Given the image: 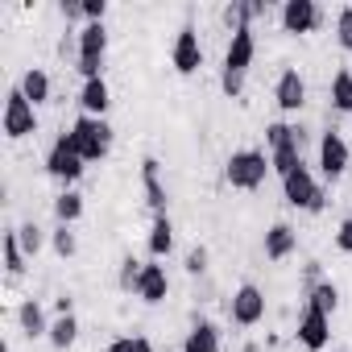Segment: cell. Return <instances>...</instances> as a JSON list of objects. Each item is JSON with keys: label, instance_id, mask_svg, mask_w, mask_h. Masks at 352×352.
Masks as SVG:
<instances>
[{"label": "cell", "instance_id": "obj_37", "mask_svg": "<svg viewBox=\"0 0 352 352\" xmlns=\"http://www.w3.org/2000/svg\"><path fill=\"white\" fill-rule=\"evenodd\" d=\"M63 17L67 21H79L83 17V0H63Z\"/></svg>", "mask_w": 352, "mask_h": 352}, {"label": "cell", "instance_id": "obj_10", "mask_svg": "<svg viewBox=\"0 0 352 352\" xmlns=\"http://www.w3.org/2000/svg\"><path fill=\"white\" fill-rule=\"evenodd\" d=\"M170 63L179 75H195L204 67V46H199V34L195 25H183L179 34H174V46H170Z\"/></svg>", "mask_w": 352, "mask_h": 352}, {"label": "cell", "instance_id": "obj_28", "mask_svg": "<svg viewBox=\"0 0 352 352\" xmlns=\"http://www.w3.org/2000/svg\"><path fill=\"white\" fill-rule=\"evenodd\" d=\"M54 220H58V224H79V220H83V195H79L75 187L54 199Z\"/></svg>", "mask_w": 352, "mask_h": 352}, {"label": "cell", "instance_id": "obj_40", "mask_svg": "<svg viewBox=\"0 0 352 352\" xmlns=\"http://www.w3.org/2000/svg\"><path fill=\"white\" fill-rule=\"evenodd\" d=\"M340 352H348V348H340Z\"/></svg>", "mask_w": 352, "mask_h": 352}, {"label": "cell", "instance_id": "obj_22", "mask_svg": "<svg viewBox=\"0 0 352 352\" xmlns=\"http://www.w3.org/2000/svg\"><path fill=\"white\" fill-rule=\"evenodd\" d=\"M302 307H311V311H319V315H336V307H340V290H336V282H327V278H319L311 290H307V302Z\"/></svg>", "mask_w": 352, "mask_h": 352}, {"label": "cell", "instance_id": "obj_15", "mask_svg": "<svg viewBox=\"0 0 352 352\" xmlns=\"http://www.w3.org/2000/svg\"><path fill=\"white\" fill-rule=\"evenodd\" d=\"M274 100H278V108H282V112H298V108L307 104V83H302V75H298L294 67H286V71L278 75Z\"/></svg>", "mask_w": 352, "mask_h": 352}, {"label": "cell", "instance_id": "obj_9", "mask_svg": "<svg viewBox=\"0 0 352 352\" xmlns=\"http://www.w3.org/2000/svg\"><path fill=\"white\" fill-rule=\"evenodd\" d=\"M228 311H232V323L236 327H257L265 319V294H261V286L257 282H241Z\"/></svg>", "mask_w": 352, "mask_h": 352}, {"label": "cell", "instance_id": "obj_25", "mask_svg": "<svg viewBox=\"0 0 352 352\" xmlns=\"http://www.w3.org/2000/svg\"><path fill=\"white\" fill-rule=\"evenodd\" d=\"M46 340H50V348L67 352V348L79 340V319H75V315H54V319H50V336H46Z\"/></svg>", "mask_w": 352, "mask_h": 352}, {"label": "cell", "instance_id": "obj_6", "mask_svg": "<svg viewBox=\"0 0 352 352\" xmlns=\"http://www.w3.org/2000/svg\"><path fill=\"white\" fill-rule=\"evenodd\" d=\"M270 170H274V166H270V157H265L261 149H236V153L228 157V166H224V179H228L236 191H257V187L265 183Z\"/></svg>", "mask_w": 352, "mask_h": 352}, {"label": "cell", "instance_id": "obj_1", "mask_svg": "<svg viewBox=\"0 0 352 352\" xmlns=\"http://www.w3.org/2000/svg\"><path fill=\"white\" fill-rule=\"evenodd\" d=\"M265 141H270V166L278 179H286L290 170L302 166V149H307V129L302 124H286V120H274L265 129Z\"/></svg>", "mask_w": 352, "mask_h": 352}, {"label": "cell", "instance_id": "obj_20", "mask_svg": "<svg viewBox=\"0 0 352 352\" xmlns=\"http://www.w3.org/2000/svg\"><path fill=\"white\" fill-rule=\"evenodd\" d=\"M17 327H21L30 340L50 336V319H46V311H42V302H38V298H25V302L17 307Z\"/></svg>", "mask_w": 352, "mask_h": 352}, {"label": "cell", "instance_id": "obj_5", "mask_svg": "<svg viewBox=\"0 0 352 352\" xmlns=\"http://www.w3.org/2000/svg\"><path fill=\"white\" fill-rule=\"evenodd\" d=\"M83 170H87V162L75 153L71 133H58L54 145H50V153H46V174H50L54 183H63V191H71V187L83 179Z\"/></svg>", "mask_w": 352, "mask_h": 352}, {"label": "cell", "instance_id": "obj_12", "mask_svg": "<svg viewBox=\"0 0 352 352\" xmlns=\"http://www.w3.org/2000/svg\"><path fill=\"white\" fill-rule=\"evenodd\" d=\"M348 141L336 133V129H327L323 137H319V170H323V179H344V170H348Z\"/></svg>", "mask_w": 352, "mask_h": 352}, {"label": "cell", "instance_id": "obj_34", "mask_svg": "<svg viewBox=\"0 0 352 352\" xmlns=\"http://www.w3.org/2000/svg\"><path fill=\"white\" fill-rule=\"evenodd\" d=\"M204 270H208V249H204V245H195V249L187 253V274H191V278H199Z\"/></svg>", "mask_w": 352, "mask_h": 352}, {"label": "cell", "instance_id": "obj_30", "mask_svg": "<svg viewBox=\"0 0 352 352\" xmlns=\"http://www.w3.org/2000/svg\"><path fill=\"white\" fill-rule=\"evenodd\" d=\"M50 249H54L58 257H75V253H79V241H75L71 224H58V228L50 232Z\"/></svg>", "mask_w": 352, "mask_h": 352}, {"label": "cell", "instance_id": "obj_35", "mask_svg": "<svg viewBox=\"0 0 352 352\" xmlns=\"http://www.w3.org/2000/svg\"><path fill=\"white\" fill-rule=\"evenodd\" d=\"M104 13H108V0H83V25L104 21Z\"/></svg>", "mask_w": 352, "mask_h": 352}, {"label": "cell", "instance_id": "obj_33", "mask_svg": "<svg viewBox=\"0 0 352 352\" xmlns=\"http://www.w3.org/2000/svg\"><path fill=\"white\" fill-rule=\"evenodd\" d=\"M104 352H153V344L145 336H116Z\"/></svg>", "mask_w": 352, "mask_h": 352}, {"label": "cell", "instance_id": "obj_38", "mask_svg": "<svg viewBox=\"0 0 352 352\" xmlns=\"http://www.w3.org/2000/svg\"><path fill=\"white\" fill-rule=\"evenodd\" d=\"M54 311H58V315H75V298H71V294H58V298H54Z\"/></svg>", "mask_w": 352, "mask_h": 352}, {"label": "cell", "instance_id": "obj_29", "mask_svg": "<svg viewBox=\"0 0 352 352\" xmlns=\"http://www.w3.org/2000/svg\"><path fill=\"white\" fill-rule=\"evenodd\" d=\"M17 241H21L25 257H38V253H42V245H46V232H42L34 220H25V224H17Z\"/></svg>", "mask_w": 352, "mask_h": 352}, {"label": "cell", "instance_id": "obj_2", "mask_svg": "<svg viewBox=\"0 0 352 352\" xmlns=\"http://www.w3.org/2000/svg\"><path fill=\"white\" fill-rule=\"evenodd\" d=\"M253 58H257V34H253V30H236V34L228 38L224 71H220V87H224V96L236 100V96L245 91V75H249Z\"/></svg>", "mask_w": 352, "mask_h": 352}, {"label": "cell", "instance_id": "obj_16", "mask_svg": "<svg viewBox=\"0 0 352 352\" xmlns=\"http://www.w3.org/2000/svg\"><path fill=\"white\" fill-rule=\"evenodd\" d=\"M141 187H145V204L153 216H166V187H162V162L157 157H145L141 162Z\"/></svg>", "mask_w": 352, "mask_h": 352}, {"label": "cell", "instance_id": "obj_39", "mask_svg": "<svg viewBox=\"0 0 352 352\" xmlns=\"http://www.w3.org/2000/svg\"><path fill=\"white\" fill-rule=\"evenodd\" d=\"M245 352H261V348H257V344H249V348H245Z\"/></svg>", "mask_w": 352, "mask_h": 352}, {"label": "cell", "instance_id": "obj_13", "mask_svg": "<svg viewBox=\"0 0 352 352\" xmlns=\"http://www.w3.org/2000/svg\"><path fill=\"white\" fill-rule=\"evenodd\" d=\"M323 25V9L315 0H286L282 5V30L286 34H315Z\"/></svg>", "mask_w": 352, "mask_h": 352}, {"label": "cell", "instance_id": "obj_7", "mask_svg": "<svg viewBox=\"0 0 352 352\" xmlns=\"http://www.w3.org/2000/svg\"><path fill=\"white\" fill-rule=\"evenodd\" d=\"M104 54H108V30H104V21L83 25L79 30V63H75V71L83 75V83L87 79H104Z\"/></svg>", "mask_w": 352, "mask_h": 352}, {"label": "cell", "instance_id": "obj_26", "mask_svg": "<svg viewBox=\"0 0 352 352\" xmlns=\"http://www.w3.org/2000/svg\"><path fill=\"white\" fill-rule=\"evenodd\" d=\"M327 100H331V108L336 112H352V71L348 67H340L336 75H331V87H327Z\"/></svg>", "mask_w": 352, "mask_h": 352}, {"label": "cell", "instance_id": "obj_23", "mask_svg": "<svg viewBox=\"0 0 352 352\" xmlns=\"http://www.w3.org/2000/svg\"><path fill=\"white\" fill-rule=\"evenodd\" d=\"M170 249H174V224H170V216H153V224H149V257L162 261Z\"/></svg>", "mask_w": 352, "mask_h": 352}, {"label": "cell", "instance_id": "obj_31", "mask_svg": "<svg viewBox=\"0 0 352 352\" xmlns=\"http://www.w3.org/2000/svg\"><path fill=\"white\" fill-rule=\"evenodd\" d=\"M141 265H145V261H137L133 253H129V257H120V274H116V286H120V290H137Z\"/></svg>", "mask_w": 352, "mask_h": 352}, {"label": "cell", "instance_id": "obj_14", "mask_svg": "<svg viewBox=\"0 0 352 352\" xmlns=\"http://www.w3.org/2000/svg\"><path fill=\"white\" fill-rule=\"evenodd\" d=\"M141 302H149V307H157V302H166V294H170V278H166V265H157L153 257L141 265V278H137V290H133Z\"/></svg>", "mask_w": 352, "mask_h": 352}, {"label": "cell", "instance_id": "obj_32", "mask_svg": "<svg viewBox=\"0 0 352 352\" xmlns=\"http://www.w3.org/2000/svg\"><path fill=\"white\" fill-rule=\"evenodd\" d=\"M336 42H340L344 54H352V5H344L336 13Z\"/></svg>", "mask_w": 352, "mask_h": 352}, {"label": "cell", "instance_id": "obj_19", "mask_svg": "<svg viewBox=\"0 0 352 352\" xmlns=\"http://www.w3.org/2000/svg\"><path fill=\"white\" fill-rule=\"evenodd\" d=\"M265 13L261 0H232V5H224V25L236 34V30H253V21Z\"/></svg>", "mask_w": 352, "mask_h": 352}, {"label": "cell", "instance_id": "obj_21", "mask_svg": "<svg viewBox=\"0 0 352 352\" xmlns=\"http://www.w3.org/2000/svg\"><path fill=\"white\" fill-rule=\"evenodd\" d=\"M183 352H224V348H220V327L208 323V319H199V323L187 331Z\"/></svg>", "mask_w": 352, "mask_h": 352}, {"label": "cell", "instance_id": "obj_36", "mask_svg": "<svg viewBox=\"0 0 352 352\" xmlns=\"http://www.w3.org/2000/svg\"><path fill=\"white\" fill-rule=\"evenodd\" d=\"M336 249H340V253H352V216L340 220V228H336Z\"/></svg>", "mask_w": 352, "mask_h": 352}, {"label": "cell", "instance_id": "obj_3", "mask_svg": "<svg viewBox=\"0 0 352 352\" xmlns=\"http://www.w3.org/2000/svg\"><path fill=\"white\" fill-rule=\"evenodd\" d=\"M282 195H286V204H290V208L311 212V216H319V212L327 208V191L319 187V179L311 174V166H307V162H302L298 170H290L286 179H282Z\"/></svg>", "mask_w": 352, "mask_h": 352}, {"label": "cell", "instance_id": "obj_11", "mask_svg": "<svg viewBox=\"0 0 352 352\" xmlns=\"http://www.w3.org/2000/svg\"><path fill=\"white\" fill-rule=\"evenodd\" d=\"M294 336H298V344H302L307 352H323V348L331 344V319L319 315V311H311V307H302Z\"/></svg>", "mask_w": 352, "mask_h": 352}, {"label": "cell", "instance_id": "obj_8", "mask_svg": "<svg viewBox=\"0 0 352 352\" xmlns=\"http://www.w3.org/2000/svg\"><path fill=\"white\" fill-rule=\"evenodd\" d=\"M0 129H5L9 141H21V137H34L38 133V112H34V104L25 100L21 87H9L5 112H0Z\"/></svg>", "mask_w": 352, "mask_h": 352}, {"label": "cell", "instance_id": "obj_27", "mask_svg": "<svg viewBox=\"0 0 352 352\" xmlns=\"http://www.w3.org/2000/svg\"><path fill=\"white\" fill-rule=\"evenodd\" d=\"M0 249H5V274L9 278H21L25 274V249H21V241H17V228H9L5 232V241H0Z\"/></svg>", "mask_w": 352, "mask_h": 352}, {"label": "cell", "instance_id": "obj_18", "mask_svg": "<svg viewBox=\"0 0 352 352\" xmlns=\"http://www.w3.org/2000/svg\"><path fill=\"white\" fill-rule=\"evenodd\" d=\"M265 257L270 261H286V257H294V249H298V232L290 228V224H274L270 232H265Z\"/></svg>", "mask_w": 352, "mask_h": 352}, {"label": "cell", "instance_id": "obj_24", "mask_svg": "<svg viewBox=\"0 0 352 352\" xmlns=\"http://www.w3.org/2000/svg\"><path fill=\"white\" fill-rule=\"evenodd\" d=\"M21 91H25V100L38 108V104H46L50 100V75L42 71V67H30L25 75H21V83H17Z\"/></svg>", "mask_w": 352, "mask_h": 352}, {"label": "cell", "instance_id": "obj_4", "mask_svg": "<svg viewBox=\"0 0 352 352\" xmlns=\"http://www.w3.org/2000/svg\"><path fill=\"white\" fill-rule=\"evenodd\" d=\"M71 141L83 162H104L112 153V124L104 116H79L71 124Z\"/></svg>", "mask_w": 352, "mask_h": 352}, {"label": "cell", "instance_id": "obj_17", "mask_svg": "<svg viewBox=\"0 0 352 352\" xmlns=\"http://www.w3.org/2000/svg\"><path fill=\"white\" fill-rule=\"evenodd\" d=\"M79 108H83V116H108V108H112L108 83H104V79H87V83L79 87Z\"/></svg>", "mask_w": 352, "mask_h": 352}]
</instances>
